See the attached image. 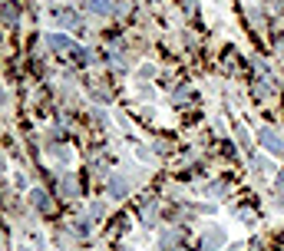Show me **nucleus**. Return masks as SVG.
Returning <instances> with one entry per match:
<instances>
[{"label":"nucleus","mask_w":284,"mask_h":251,"mask_svg":"<svg viewBox=\"0 0 284 251\" xmlns=\"http://www.w3.org/2000/svg\"><path fill=\"white\" fill-rule=\"evenodd\" d=\"M0 169H4V162H0Z\"/></svg>","instance_id":"0eeeda50"},{"label":"nucleus","mask_w":284,"mask_h":251,"mask_svg":"<svg viewBox=\"0 0 284 251\" xmlns=\"http://www.w3.org/2000/svg\"><path fill=\"white\" fill-rule=\"evenodd\" d=\"M50 47H53V50H63V53H66V50H73V43L66 37H50Z\"/></svg>","instance_id":"f03ea898"},{"label":"nucleus","mask_w":284,"mask_h":251,"mask_svg":"<svg viewBox=\"0 0 284 251\" xmlns=\"http://www.w3.org/2000/svg\"><path fill=\"white\" fill-rule=\"evenodd\" d=\"M261 142H264V149H268V152L281 156L284 146H281V136H277V133H271V129H261Z\"/></svg>","instance_id":"f257e3e1"},{"label":"nucleus","mask_w":284,"mask_h":251,"mask_svg":"<svg viewBox=\"0 0 284 251\" xmlns=\"http://www.w3.org/2000/svg\"><path fill=\"white\" fill-rule=\"evenodd\" d=\"M33 205H37V208H43V212H47V208H50V198L43 195V192H33Z\"/></svg>","instance_id":"20e7f679"},{"label":"nucleus","mask_w":284,"mask_h":251,"mask_svg":"<svg viewBox=\"0 0 284 251\" xmlns=\"http://www.w3.org/2000/svg\"><path fill=\"white\" fill-rule=\"evenodd\" d=\"M89 10H96V14H109V0H89Z\"/></svg>","instance_id":"7ed1b4c3"},{"label":"nucleus","mask_w":284,"mask_h":251,"mask_svg":"<svg viewBox=\"0 0 284 251\" xmlns=\"http://www.w3.org/2000/svg\"><path fill=\"white\" fill-rule=\"evenodd\" d=\"M60 24H63V27H73V24H76V17H73L70 10H63V14H60Z\"/></svg>","instance_id":"39448f33"},{"label":"nucleus","mask_w":284,"mask_h":251,"mask_svg":"<svg viewBox=\"0 0 284 251\" xmlns=\"http://www.w3.org/2000/svg\"><path fill=\"white\" fill-rule=\"evenodd\" d=\"M0 244H4V238H0Z\"/></svg>","instance_id":"423d86ee"}]
</instances>
